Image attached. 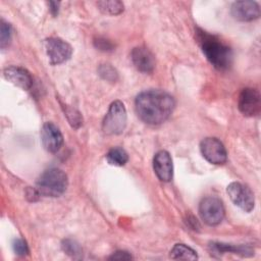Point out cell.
Here are the masks:
<instances>
[{
	"mask_svg": "<svg viewBox=\"0 0 261 261\" xmlns=\"http://www.w3.org/2000/svg\"><path fill=\"white\" fill-rule=\"evenodd\" d=\"M174 99L162 90H148L140 93L135 101V108L142 121L157 125L164 122L172 113Z\"/></svg>",
	"mask_w": 261,
	"mask_h": 261,
	"instance_id": "6da1fadb",
	"label": "cell"
},
{
	"mask_svg": "<svg viewBox=\"0 0 261 261\" xmlns=\"http://www.w3.org/2000/svg\"><path fill=\"white\" fill-rule=\"evenodd\" d=\"M196 39L204 55L215 68L224 70L231 65L232 52L218 37L202 30H197Z\"/></svg>",
	"mask_w": 261,
	"mask_h": 261,
	"instance_id": "7a4b0ae2",
	"label": "cell"
},
{
	"mask_svg": "<svg viewBox=\"0 0 261 261\" xmlns=\"http://www.w3.org/2000/svg\"><path fill=\"white\" fill-rule=\"evenodd\" d=\"M67 175L58 168L45 170L36 182V192L38 195L46 197H58L62 195L67 188Z\"/></svg>",
	"mask_w": 261,
	"mask_h": 261,
	"instance_id": "3957f363",
	"label": "cell"
},
{
	"mask_svg": "<svg viewBox=\"0 0 261 261\" xmlns=\"http://www.w3.org/2000/svg\"><path fill=\"white\" fill-rule=\"evenodd\" d=\"M126 118H127L126 110L123 103L119 100L112 102L102 122V129L104 134L106 135L121 134L125 128Z\"/></svg>",
	"mask_w": 261,
	"mask_h": 261,
	"instance_id": "277c9868",
	"label": "cell"
},
{
	"mask_svg": "<svg viewBox=\"0 0 261 261\" xmlns=\"http://www.w3.org/2000/svg\"><path fill=\"white\" fill-rule=\"evenodd\" d=\"M199 212L203 221L208 225H217L224 217V207L221 200L213 196L206 197L200 202Z\"/></svg>",
	"mask_w": 261,
	"mask_h": 261,
	"instance_id": "5b68a950",
	"label": "cell"
},
{
	"mask_svg": "<svg viewBox=\"0 0 261 261\" xmlns=\"http://www.w3.org/2000/svg\"><path fill=\"white\" fill-rule=\"evenodd\" d=\"M227 195L234 205L240 207L245 212H250L254 208L255 200L253 192L241 182L233 181L227 186Z\"/></svg>",
	"mask_w": 261,
	"mask_h": 261,
	"instance_id": "8992f818",
	"label": "cell"
},
{
	"mask_svg": "<svg viewBox=\"0 0 261 261\" xmlns=\"http://www.w3.org/2000/svg\"><path fill=\"white\" fill-rule=\"evenodd\" d=\"M45 50L51 64H60L68 60L72 53L71 46L59 38L45 40Z\"/></svg>",
	"mask_w": 261,
	"mask_h": 261,
	"instance_id": "52a82bcc",
	"label": "cell"
},
{
	"mask_svg": "<svg viewBox=\"0 0 261 261\" xmlns=\"http://www.w3.org/2000/svg\"><path fill=\"white\" fill-rule=\"evenodd\" d=\"M203 157L212 164H223L227 159V153L223 144L216 138H206L200 144Z\"/></svg>",
	"mask_w": 261,
	"mask_h": 261,
	"instance_id": "ba28073f",
	"label": "cell"
},
{
	"mask_svg": "<svg viewBox=\"0 0 261 261\" xmlns=\"http://www.w3.org/2000/svg\"><path fill=\"white\" fill-rule=\"evenodd\" d=\"M239 110L245 116H256L261 110L260 94L257 90L252 88L244 89L239 97Z\"/></svg>",
	"mask_w": 261,
	"mask_h": 261,
	"instance_id": "9c48e42d",
	"label": "cell"
},
{
	"mask_svg": "<svg viewBox=\"0 0 261 261\" xmlns=\"http://www.w3.org/2000/svg\"><path fill=\"white\" fill-rule=\"evenodd\" d=\"M41 141L48 152L55 153L61 148L63 144V137L59 128L54 123L46 122L42 126Z\"/></svg>",
	"mask_w": 261,
	"mask_h": 261,
	"instance_id": "30bf717a",
	"label": "cell"
},
{
	"mask_svg": "<svg viewBox=\"0 0 261 261\" xmlns=\"http://www.w3.org/2000/svg\"><path fill=\"white\" fill-rule=\"evenodd\" d=\"M153 168L161 181H170L173 174L172 160L167 151L161 150L157 152L153 159Z\"/></svg>",
	"mask_w": 261,
	"mask_h": 261,
	"instance_id": "8fae6325",
	"label": "cell"
},
{
	"mask_svg": "<svg viewBox=\"0 0 261 261\" xmlns=\"http://www.w3.org/2000/svg\"><path fill=\"white\" fill-rule=\"evenodd\" d=\"M232 16L241 21H251L260 16V8L255 1H237L231 5Z\"/></svg>",
	"mask_w": 261,
	"mask_h": 261,
	"instance_id": "7c38bea8",
	"label": "cell"
},
{
	"mask_svg": "<svg viewBox=\"0 0 261 261\" xmlns=\"http://www.w3.org/2000/svg\"><path fill=\"white\" fill-rule=\"evenodd\" d=\"M132 61L136 68L144 73H150L155 68V57L146 47H136L132 51Z\"/></svg>",
	"mask_w": 261,
	"mask_h": 261,
	"instance_id": "4fadbf2b",
	"label": "cell"
},
{
	"mask_svg": "<svg viewBox=\"0 0 261 261\" xmlns=\"http://www.w3.org/2000/svg\"><path fill=\"white\" fill-rule=\"evenodd\" d=\"M3 76L6 81L22 90H29L33 85V79L30 72L19 66L6 67L3 70Z\"/></svg>",
	"mask_w": 261,
	"mask_h": 261,
	"instance_id": "5bb4252c",
	"label": "cell"
},
{
	"mask_svg": "<svg viewBox=\"0 0 261 261\" xmlns=\"http://www.w3.org/2000/svg\"><path fill=\"white\" fill-rule=\"evenodd\" d=\"M210 248L211 252H215L212 254H222L225 252H231L242 256H252L254 254V250H252V248L249 246H232L223 243H212Z\"/></svg>",
	"mask_w": 261,
	"mask_h": 261,
	"instance_id": "9a60e30c",
	"label": "cell"
},
{
	"mask_svg": "<svg viewBox=\"0 0 261 261\" xmlns=\"http://www.w3.org/2000/svg\"><path fill=\"white\" fill-rule=\"evenodd\" d=\"M169 256L174 260H196L198 258L196 251L184 244H176L171 249Z\"/></svg>",
	"mask_w": 261,
	"mask_h": 261,
	"instance_id": "2e32d148",
	"label": "cell"
},
{
	"mask_svg": "<svg viewBox=\"0 0 261 261\" xmlns=\"http://www.w3.org/2000/svg\"><path fill=\"white\" fill-rule=\"evenodd\" d=\"M106 159L111 165L123 166L128 160V155L124 149L120 147H114L108 151L106 154Z\"/></svg>",
	"mask_w": 261,
	"mask_h": 261,
	"instance_id": "e0dca14e",
	"label": "cell"
},
{
	"mask_svg": "<svg viewBox=\"0 0 261 261\" xmlns=\"http://www.w3.org/2000/svg\"><path fill=\"white\" fill-rule=\"evenodd\" d=\"M97 6L103 13L109 15H116L123 11V3L116 0L99 1L97 2Z\"/></svg>",
	"mask_w": 261,
	"mask_h": 261,
	"instance_id": "ac0fdd59",
	"label": "cell"
},
{
	"mask_svg": "<svg viewBox=\"0 0 261 261\" xmlns=\"http://www.w3.org/2000/svg\"><path fill=\"white\" fill-rule=\"evenodd\" d=\"M0 47L2 49H5L8 47L10 40H11V27L8 22L1 20V27H0Z\"/></svg>",
	"mask_w": 261,
	"mask_h": 261,
	"instance_id": "d6986e66",
	"label": "cell"
},
{
	"mask_svg": "<svg viewBox=\"0 0 261 261\" xmlns=\"http://www.w3.org/2000/svg\"><path fill=\"white\" fill-rule=\"evenodd\" d=\"M99 74L109 82H115L117 80V71L110 64H101L99 67Z\"/></svg>",
	"mask_w": 261,
	"mask_h": 261,
	"instance_id": "ffe728a7",
	"label": "cell"
},
{
	"mask_svg": "<svg viewBox=\"0 0 261 261\" xmlns=\"http://www.w3.org/2000/svg\"><path fill=\"white\" fill-rule=\"evenodd\" d=\"M64 112H65V115H66V117H67V119H68V121H69V123L71 124L72 127L77 128L79 126L82 125L83 118H82V116H81L79 111H76L75 109L66 107Z\"/></svg>",
	"mask_w": 261,
	"mask_h": 261,
	"instance_id": "44dd1931",
	"label": "cell"
},
{
	"mask_svg": "<svg viewBox=\"0 0 261 261\" xmlns=\"http://www.w3.org/2000/svg\"><path fill=\"white\" fill-rule=\"evenodd\" d=\"M62 249L67 255L72 257H76L82 254V250L80 246L72 240H64L62 243Z\"/></svg>",
	"mask_w": 261,
	"mask_h": 261,
	"instance_id": "7402d4cb",
	"label": "cell"
},
{
	"mask_svg": "<svg viewBox=\"0 0 261 261\" xmlns=\"http://www.w3.org/2000/svg\"><path fill=\"white\" fill-rule=\"evenodd\" d=\"M12 248L14 253L19 256H24V255H28L29 253L28 245L25 241H23L22 239H15L12 243Z\"/></svg>",
	"mask_w": 261,
	"mask_h": 261,
	"instance_id": "603a6c76",
	"label": "cell"
},
{
	"mask_svg": "<svg viewBox=\"0 0 261 261\" xmlns=\"http://www.w3.org/2000/svg\"><path fill=\"white\" fill-rule=\"evenodd\" d=\"M109 259L110 260H130L133 259V257L129 253L125 251H116L109 257Z\"/></svg>",
	"mask_w": 261,
	"mask_h": 261,
	"instance_id": "cb8c5ba5",
	"label": "cell"
},
{
	"mask_svg": "<svg viewBox=\"0 0 261 261\" xmlns=\"http://www.w3.org/2000/svg\"><path fill=\"white\" fill-rule=\"evenodd\" d=\"M95 45L98 49L103 50V51H107V50H111L112 49V44L110 42H108L107 40H101L98 39L97 41H95Z\"/></svg>",
	"mask_w": 261,
	"mask_h": 261,
	"instance_id": "d4e9b609",
	"label": "cell"
},
{
	"mask_svg": "<svg viewBox=\"0 0 261 261\" xmlns=\"http://www.w3.org/2000/svg\"><path fill=\"white\" fill-rule=\"evenodd\" d=\"M59 2H56V1H50L49 2V6H50V11L51 13L55 16L57 15L58 13V7H59Z\"/></svg>",
	"mask_w": 261,
	"mask_h": 261,
	"instance_id": "484cf974",
	"label": "cell"
}]
</instances>
